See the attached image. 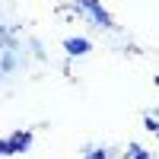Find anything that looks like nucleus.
<instances>
[{
    "mask_svg": "<svg viewBox=\"0 0 159 159\" xmlns=\"http://www.w3.org/2000/svg\"><path fill=\"white\" fill-rule=\"evenodd\" d=\"M64 51H67V57H86L89 54V51H92V42H89V38L86 35H67V38H64Z\"/></svg>",
    "mask_w": 159,
    "mask_h": 159,
    "instance_id": "f257e3e1",
    "label": "nucleus"
},
{
    "mask_svg": "<svg viewBox=\"0 0 159 159\" xmlns=\"http://www.w3.org/2000/svg\"><path fill=\"white\" fill-rule=\"evenodd\" d=\"M3 140H7V153H25L32 147V130H13Z\"/></svg>",
    "mask_w": 159,
    "mask_h": 159,
    "instance_id": "f03ea898",
    "label": "nucleus"
},
{
    "mask_svg": "<svg viewBox=\"0 0 159 159\" xmlns=\"http://www.w3.org/2000/svg\"><path fill=\"white\" fill-rule=\"evenodd\" d=\"M127 156H140V159H147V150H143L140 143H130V147H127Z\"/></svg>",
    "mask_w": 159,
    "mask_h": 159,
    "instance_id": "7ed1b4c3",
    "label": "nucleus"
},
{
    "mask_svg": "<svg viewBox=\"0 0 159 159\" xmlns=\"http://www.w3.org/2000/svg\"><path fill=\"white\" fill-rule=\"evenodd\" d=\"M143 127H147L150 134H156V130H159V121H156L153 115H147V118H143Z\"/></svg>",
    "mask_w": 159,
    "mask_h": 159,
    "instance_id": "20e7f679",
    "label": "nucleus"
}]
</instances>
